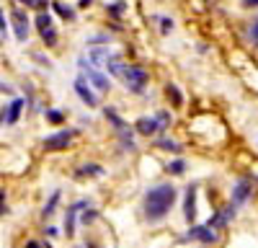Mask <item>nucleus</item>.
I'll use <instances>...</instances> for the list:
<instances>
[{
    "label": "nucleus",
    "mask_w": 258,
    "mask_h": 248,
    "mask_svg": "<svg viewBox=\"0 0 258 248\" xmlns=\"http://www.w3.org/2000/svg\"><path fill=\"white\" fill-rule=\"evenodd\" d=\"M80 68H83L85 78H88L98 91H109V78H106L103 73H98V70H96V68H91V65H85V59H80Z\"/></svg>",
    "instance_id": "20e7f679"
},
{
    "label": "nucleus",
    "mask_w": 258,
    "mask_h": 248,
    "mask_svg": "<svg viewBox=\"0 0 258 248\" xmlns=\"http://www.w3.org/2000/svg\"><path fill=\"white\" fill-rule=\"evenodd\" d=\"M248 197H250V181L240 178L232 186V207H243L248 202Z\"/></svg>",
    "instance_id": "423d86ee"
},
{
    "label": "nucleus",
    "mask_w": 258,
    "mask_h": 248,
    "mask_svg": "<svg viewBox=\"0 0 258 248\" xmlns=\"http://www.w3.org/2000/svg\"><path fill=\"white\" fill-rule=\"evenodd\" d=\"M0 31H6V18H3V11H0Z\"/></svg>",
    "instance_id": "a878e982"
},
{
    "label": "nucleus",
    "mask_w": 258,
    "mask_h": 248,
    "mask_svg": "<svg viewBox=\"0 0 258 248\" xmlns=\"http://www.w3.org/2000/svg\"><path fill=\"white\" fill-rule=\"evenodd\" d=\"M85 173H88V176H96V173H101V168H98V165H83V168L78 171V178L85 176Z\"/></svg>",
    "instance_id": "dca6fc26"
},
{
    "label": "nucleus",
    "mask_w": 258,
    "mask_h": 248,
    "mask_svg": "<svg viewBox=\"0 0 258 248\" xmlns=\"http://www.w3.org/2000/svg\"><path fill=\"white\" fill-rule=\"evenodd\" d=\"M26 248H41V243H39V240H29Z\"/></svg>",
    "instance_id": "b1692460"
},
{
    "label": "nucleus",
    "mask_w": 258,
    "mask_h": 248,
    "mask_svg": "<svg viewBox=\"0 0 258 248\" xmlns=\"http://www.w3.org/2000/svg\"><path fill=\"white\" fill-rule=\"evenodd\" d=\"M188 238L202 240V243H217V230L209 227V225H197V227H191V230H188Z\"/></svg>",
    "instance_id": "39448f33"
},
{
    "label": "nucleus",
    "mask_w": 258,
    "mask_h": 248,
    "mask_svg": "<svg viewBox=\"0 0 258 248\" xmlns=\"http://www.w3.org/2000/svg\"><path fill=\"white\" fill-rule=\"evenodd\" d=\"M13 29H16V39L18 41H26V36H29V18L21 11H13Z\"/></svg>",
    "instance_id": "1a4fd4ad"
},
{
    "label": "nucleus",
    "mask_w": 258,
    "mask_h": 248,
    "mask_svg": "<svg viewBox=\"0 0 258 248\" xmlns=\"http://www.w3.org/2000/svg\"><path fill=\"white\" fill-rule=\"evenodd\" d=\"M64 116H62V111H57V109H49L47 111V121H52V124H59Z\"/></svg>",
    "instance_id": "f3484780"
},
{
    "label": "nucleus",
    "mask_w": 258,
    "mask_h": 248,
    "mask_svg": "<svg viewBox=\"0 0 258 248\" xmlns=\"http://www.w3.org/2000/svg\"><path fill=\"white\" fill-rule=\"evenodd\" d=\"M121 11H124V6H121V3H116V6H111V13H116V16H119Z\"/></svg>",
    "instance_id": "4be33fe9"
},
{
    "label": "nucleus",
    "mask_w": 258,
    "mask_h": 248,
    "mask_svg": "<svg viewBox=\"0 0 258 248\" xmlns=\"http://www.w3.org/2000/svg\"><path fill=\"white\" fill-rule=\"evenodd\" d=\"M41 39H44L49 47H54V44H57V31L49 26V29H44V31H41Z\"/></svg>",
    "instance_id": "ddd939ff"
},
{
    "label": "nucleus",
    "mask_w": 258,
    "mask_h": 248,
    "mask_svg": "<svg viewBox=\"0 0 258 248\" xmlns=\"http://www.w3.org/2000/svg\"><path fill=\"white\" fill-rule=\"evenodd\" d=\"M165 91H168V96H170V98H173V106H181V103H183V96H181L178 86H173V83H170V86H168Z\"/></svg>",
    "instance_id": "f8f14e48"
},
{
    "label": "nucleus",
    "mask_w": 258,
    "mask_h": 248,
    "mask_svg": "<svg viewBox=\"0 0 258 248\" xmlns=\"http://www.w3.org/2000/svg\"><path fill=\"white\" fill-rule=\"evenodd\" d=\"M183 215L188 222L197 220V183H191L186 189V207H183Z\"/></svg>",
    "instance_id": "0eeeda50"
},
{
    "label": "nucleus",
    "mask_w": 258,
    "mask_h": 248,
    "mask_svg": "<svg viewBox=\"0 0 258 248\" xmlns=\"http://www.w3.org/2000/svg\"><path fill=\"white\" fill-rule=\"evenodd\" d=\"M36 26H39V31L49 29V26H52V16H49V13H41V16L36 18Z\"/></svg>",
    "instance_id": "4468645a"
},
{
    "label": "nucleus",
    "mask_w": 258,
    "mask_h": 248,
    "mask_svg": "<svg viewBox=\"0 0 258 248\" xmlns=\"http://www.w3.org/2000/svg\"><path fill=\"white\" fill-rule=\"evenodd\" d=\"M158 145H160V148H165V150H176V153L181 150V145H178V142H168V140H163V142H158Z\"/></svg>",
    "instance_id": "6ab92c4d"
},
{
    "label": "nucleus",
    "mask_w": 258,
    "mask_h": 248,
    "mask_svg": "<svg viewBox=\"0 0 258 248\" xmlns=\"http://www.w3.org/2000/svg\"><path fill=\"white\" fill-rule=\"evenodd\" d=\"M75 132L73 130H62V132H54L44 140V150L54 153V150H64V148H70V142H73Z\"/></svg>",
    "instance_id": "7ed1b4c3"
},
{
    "label": "nucleus",
    "mask_w": 258,
    "mask_h": 248,
    "mask_svg": "<svg viewBox=\"0 0 258 248\" xmlns=\"http://www.w3.org/2000/svg\"><path fill=\"white\" fill-rule=\"evenodd\" d=\"M173 202H176L173 183H160V186H155V189H150V192L145 194V215H147V220H150V222L163 220V217L170 212Z\"/></svg>",
    "instance_id": "f257e3e1"
},
{
    "label": "nucleus",
    "mask_w": 258,
    "mask_h": 248,
    "mask_svg": "<svg viewBox=\"0 0 258 248\" xmlns=\"http://www.w3.org/2000/svg\"><path fill=\"white\" fill-rule=\"evenodd\" d=\"M243 6H248V8L250 6H258V0H243Z\"/></svg>",
    "instance_id": "cd10ccee"
},
{
    "label": "nucleus",
    "mask_w": 258,
    "mask_h": 248,
    "mask_svg": "<svg viewBox=\"0 0 258 248\" xmlns=\"http://www.w3.org/2000/svg\"><path fill=\"white\" fill-rule=\"evenodd\" d=\"M75 93L80 96V101H83V103H88V106H96V103H98L96 93L88 88V83H85V78H78V80H75Z\"/></svg>",
    "instance_id": "6e6552de"
},
{
    "label": "nucleus",
    "mask_w": 258,
    "mask_h": 248,
    "mask_svg": "<svg viewBox=\"0 0 258 248\" xmlns=\"http://www.w3.org/2000/svg\"><path fill=\"white\" fill-rule=\"evenodd\" d=\"M168 171L170 173H183L186 171V163L183 160H173V163H168Z\"/></svg>",
    "instance_id": "2eb2a0df"
},
{
    "label": "nucleus",
    "mask_w": 258,
    "mask_h": 248,
    "mask_svg": "<svg viewBox=\"0 0 258 248\" xmlns=\"http://www.w3.org/2000/svg\"><path fill=\"white\" fill-rule=\"evenodd\" d=\"M6 197H3V192H0V215H3V210H6V202H3Z\"/></svg>",
    "instance_id": "393cba45"
},
{
    "label": "nucleus",
    "mask_w": 258,
    "mask_h": 248,
    "mask_svg": "<svg viewBox=\"0 0 258 248\" xmlns=\"http://www.w3.org/2000/svg\"><path fill=\"white\" fill-rule=\"evenodd\" d=\"M173 29V21H168V18H163V31H170Z\"/></svg>",
    "instance_id": "412c9836"
},
{
    "label": "nucleus",
    "mask_w": 258,
    "mask_h": 248,
    "mask_svg": "<svg viewBox=\"0 0 258 248\" xmlns=\"http://www.w3.org/2000/svg\"><path fill=\"white\" fill-rule=\"evenodd\" d=\"M250 34H253V41H258V21L253 24V31H250Z\"/></svg>",
    "instance_id": "5701e85b"
},
{
    "label": "nucleus",
    "mask_w": 258,
    "mask_h": 248,
    "mask_svg": "<svg viewBox=\"0 0 258 248\" xmlns=\"http://www.w3.org/2000/svg\"><path fill=\"white\" fill-rule=\"evenodd\" d=\"M21 109H24V98H13L11 106H8V111H6V121H8V124H16V121L21 119Z\"/></svg>",
    "instance_id": "9b49d317"
},
{
    "label": "nucleus",
    "mask_w": 258,
    "mask_h": 248,
    "mask_svg": "<svg viewBox=\"0 0 258 248\" xmlns=\"http://www.w3.org/2000/svg\"><path fill=\"white\" fill-rule=\"evenodd\" d=\"M91 220H96V212H85V215H83V225H88Z\"/></svg>",
    "instance_id": "aec40b11"
},
{
    "label": "nucleus",
    "mask_w": 258,
    "mask_h": 248,
    "mask_svg": "<svg viewBox=\"0 0 258 248\" xmlns=\"http://www.w3.org/2000/svg\"><path fill=\"white\" fill-rule=\"evenodd\" d=\"M21 3H26V6H39L41 0H21Z\"/></svg>",
    "instance_id": "bb28decb"
},
{
    "label": "nucleus",
    "mask_w": 258,
    "mask_h": 248,
    "mask_svg": "<svg viewBox=\"0 0 258 248\" xmlns=\"http://www.w3.org/2000/svg\"><path fill=\"white\" fill-rule=\"evenodd\" d=\"M160 127H163L160 119H153V116H142V119H137V132H140V135H145V137L155 135Z\"/></svg>",
    "instance_id": "9d476101"
},
{
    "label": "nucleus",
    "mask_w": 258,
    "mask_h": 248,
    "mask_svg": "<svg viewBox=\"0 0 258 248\" xmlns=\"http://www.w3.org/2000/svg\"><path fill=\"white\" fill-rule=\"evenodd\" d=\"M121 78H124V83H126V88L135 91V93H140V91L147 86V73H145L142 68H135V65L124 68V70H121Z\"/></svg>",
    "instance_id": "f03ea898"
},
{
    "label": "nucleus",
    "mask_w": 258,
    "mask_h": 248,
    "mask_svg": "<svg viewBox=\"0 0 258 248\" xmlns=\"http://www.w3.org/2000/svg\"><path fill=\"white\" fill-rule=\"evenodd\" d=\"M54 11H57L62 18H73V11H70V8H64L62 3H54Z\"/></svg>",
    "instance_id": "a211bd4d"
}]
</instances>
